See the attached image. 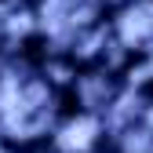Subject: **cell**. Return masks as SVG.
<instances>
[{"label":"cell","instance_id":"6","mask_svg":"<svg viewBox=\"0 0 153 153\" xmlns=\"http://www.w3.org/2000/svg\"><path fill=\"white\" fill-rule=\"evenodd\" d=\"M11 4H15V0H0V11H7V7H11Z\"/></svg>","mask_w":153,"mask_h":153},{"label":"cell","instance_id":"2","mask_svg":"<svg viewBox=\"0 0 153 153\" xmlns=\"http://www.w3.org/2000/svg\"><path fill=\"white\" fill-rule=\"evenodd\" d=\"M44 117L51 120V128H73L91 117V106H88V88L66 80V76H55L51 88L44 91Z\"/></svg>","mask_w":153,"mask_h":153},{"label":"cell","instance_id":"5","mask_svg":"<svg viewBox=\"0 0 153 153\" xmlns=\"http://www.w3.org/2000/svg\"><path fill=\"white\" fill-rule=\"evenodd\" d=\"M11 29H7V22H4V18H0V62H4L7 59V48H11Z\"/></svg>","mask_w":153,"mask_h":153},{"label":"cell","instance_id":"4","mask_svg":"<svg viewBox=\"0 0 153 153\" xmlns=\"http://www.w3.org/2000/svg\"><path fill=\"white\" fill-rule=\"evenodd\" d=\"M11 7L22 11L26 18H33V26H40V15H44V7H48V0H15Z\"/></svg>","mask_w":153,"mask_h":153},{"label":"cell","instance_id":"3","mask_svg":"<svg viewBox=\"0 0 153 153\" xmlns=\"http://www.w3.org/2000/svg\"><path fill=\"white\" fill-rule=\"evenodd\" d=\"M131 106L135 109H146V113H153V69H146V73H139L135 80H131Z\"/></svg>","mask_w":153,"mask_h":153},{"label":"cell","instance_id":"1","mask_svg":"<svg viewBox=\"0 0 153 153\" xmlns=\"http://www.w3.org/2000/svg\"><path fill=\"white\" fill-rule=\"evenodd\" d=\"M55 44H59V36H55L48 26H26L22 33L11 36V48H7L4 69H11L15 76H18V73H29V76L51 73Z\"/></svg>","mask_w":153,"mask_h":153}]
</instances>
